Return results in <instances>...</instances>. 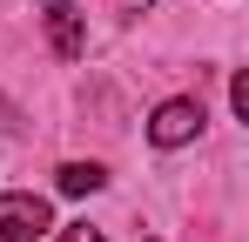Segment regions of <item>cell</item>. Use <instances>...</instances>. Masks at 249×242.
<instances>
[{
    "instance_id": "1",
    "label": "cell",
    "mask_w": 249,
    "mask_h": 242,
    "mask_svg": "<svg viewBox=\"0 0 249 242\" xmlns=\"http://www.w3.org/2000/svg\"><path fill=\"white\" fill-rule=\"evenodd\" d=\"M202 101H189V94H182V101H162V108H155V121H148V141H155V148H182V141H196V135H202Z\"/></svg>"
},
{
    "instance_id": "2",
    "label": "cell",
    "mask_w": 249,
    "mask_h": 242,
    "mask_svg": "<svg viewBox=\"0 0 249 242\" xmlns=\"http://www.w3.org/2000/svg\"><path fill=\"white\" fill-rule=\"evenodd\" d=\"M47 229H54V215L41 195H0V242H34Z\"/></svg>"
},
{
    "instance_id": "3",
    "label": "cell",
    "mask_w": 249,
    "mask_h": 242,
    "mask_svg": "<svg viewBox=\"0 0 249 242\" xmlns=\"http://www.w3.org/2000/svg\"><path fill=\"white\" fill-rule=\"evenodd\" d=\"M41 20H47V47H54L61 61H81V54H88V20H81L74 0H54Z\"/></svg>"
},
{
    "instance_id": "4",
    "label": "cell",
    "mask_w": 249,
    "mask_h": 242,
    "mask_svg": "<svg viewBox=\"0 0 249 242\" xmlns=\"http://www.w3.org/2000/svg\"><path fill=\"white\" fill-rule=\"evenodd\" d=\"M54 182H61V195H94V189H101L108 175H101V161H68V168H61Z\"/></svg>"
},
{
    "instance_id": "5",
    "label": "cell",
    "mask_w": 249,
    "mask_h": 242,
    "mask_svg": "<svg viewBox=\"0 0 249 242\" xmlns=\"http://www.w3.org/2000/svg\"><path fill=\"white\" fill-rule=\"evenodd\" d=\"M229 101H236V115H249V74H236V81H229Z\"/></svg>"
},
{
    "instance_id": "6",
    "label": "cell",
    "mask_w": 249,
    "mask_h": 242,
    "mask_svg": "<svg viewBox=\"0 0 249 242\" xmlns=\"http://www.w3.org/2000/svg\"><path fill=\"white\" fill-rule=\"evenodd\" d=\"M61 242H108V236H101V229H88V222H74V229H68Z\"/></svg>"
}]
</instances>
